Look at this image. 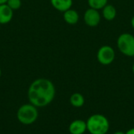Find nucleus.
Instances as JSON below:
<instances>
[{"mask_svg":"<svg viewBox=\"0 0 134 134\" xmlns=\"http://www.w3.org/2000/svg\"><path fill=\"white\" fill-rule=\"evenodd\" d=\"M56 88L53 83L47 79H37L30 85L27 90L29 102L37 108L49 105L54 99Z\"/></svg>","mask_w":134,"mask_h":134,"instance_id":"1","label":"nucleus"},{"mask_svg":"<svg viewBox=\"0 0 134 134\" xmlns=\"http://www.w3.org/2000/svg\"><path fill=\"white\" fill-rule=\"evenodd\" d=\"M87 131L90 134H107L110 123L106 116L101 114H94L86 121Z\"/></svg>","mask_w":134,"mask_h":134,"instance_id":"2","label":"nucleus"},{"mask_svg":"<svg viewBox=\"0 0 134 134\" xmlns=\"http://www.w3.org/2000/svg\"><path fill=\"white\" fill-rule=\"evenodd\" d=\"M38 111L37 107L30 104L21 105L16 112L18 121L23 125H31L38 119Z\"/></svg>","mask_w":134,"mask_h":134,"instance_id":"3","label":"nucleus"},{"mask_svg":"<svg viewBox=\"0 0 134 134\" xmlns=\"http://www.w3.org/2000/svg\"><path fill=\"white\" fill-rule=\"evenodd\" d=\"M117 47L123 55L134 57V35L130 33H122L117 39Z\"/></svg>","mask_w":134,"mask_h":134,"instance_id":"4","label":"nucleus"},{"mask_svg":"<svg viewBox=\"0 0 134 134\" xmlns=\"http://www.w3.org/2000/svg\"><path fill=\"white\" fill-rule=\"evenodd\" d=\"M97 59L102 65H109L115 59V51L113 47L104 45L100 47L97 53Z\"/></svg>","mask_w":134,"mask_h":134,"instance_id":"5","label":"nucleus"},{"mask_svg":"<svg viewBox=\"0 0 134 134\" xmlns=\"http://www.w3.org/2000/svg\"><path fill=\"white\" fill-rule=\"evenodd\" d=\"M83 20L85 24L88 27H95L100 24L101 20V15L99 13V10L93 8H89L84 13Z\"/></svg>","mask_w":134,"mask_h":134,"instance_id":"6","label":"nucleus"},{"mask_svg":"<svg viewBox=\"0 0 134 134\" xmlns=\"http://www.w3.org/2000/svg\"><path fill=\"white\" fill-rule=\"evenodd\" d=\"M68 130L71 134H84L87 130L86 122L82 119L74 120L70 123Z\"/></svg>","mask_w":134,"mask_h":134,"instance_id":"7","label":"nucleus"},{"mask_svg":"<svg viewBox=\"0 0 134 134\" xmlns=\"http://www.w3.org/2000/svg\"><path fill=\"white\" fill-rule=\"evenodd\" d=\"M7 4L0 5V24H5L11 21L13 13Z\"/></svg>","mask_w":134,"mask_h":134,"instance_id":"8","label":"nucleus"},{"mask_svg":"<svg viewBox=\"0 0 134 134\" xmlns=\"http://www.w3.org/2000/svg\"><path fill=\"white\" fill-rule=\"evenodd\" d=\"M63 18L67 24L70 25H75L79 20V14L75 9L71 8L66 10L65 12H64Z\"/></svg>","mask_w":134,"mask_h":134,"instance_id":"9","label":"nucleus"},{"mask_svg":"<svg viewBox=\"0 0 134 134\" xmlns=\"http://www.w3.org/2000/svg\"><path fill=\"white\" fill-rule=\"evenodd\" d=\"M52 6L60 12H65L71 8L73 0H50Z\"/></svg>","mask_w":134,"mask_h":134,"instance_id":"10","label":"nucleus"},{"mask_svg":"<svg viewBox=\"0 0 134 134\" xmlns=\"http://www.w3.org/2000/svg\"><path fill=\"white\" fill-rule=\"evenodd\" d=\"M116 15H117V10L115 7L111 4H107L102 9V16L108 21L114 20L116 17Z\"/></svg>","mask_w":134,"mask_h":134,"instance_id":"11","label":"nucleus"},{"mask_svg":"<svg viewBox=\"0 0 134 134\" xmlns=\"http://www.w3.org/2000/svg\"><path fill=\"white\" fill-rule=\"evenodd\" d=\"M70 104L75 108H81L85 104V98L82 94L75 93L70 97Z\"/></svg>","mask_w":134,"mask_h":134,"instance_id":"12","label":"nucleus"},{"mask_svg":"<svg viewBox=\"0 0 134 134\" xmlns=\"http://www.w3.org/2000/svg\"><path fill=\"white\" fill-rule=\"evenodd\" d=\"M108 0H87L90 8L95 9H102L108 3Z\"/></svg>","mask_w":134,"mask_h":134,"instance_id":"13","label":"nucleus"},{"mask_svg":"<svg viewBox=\"0 0 134 134\" xmlns=\"http://www.w3.org/2000/svg\"><path fill=\"white\" fill-rule=\"evenodd\" d=\"M7 5L13 10H16L20 8L21 1L20 0H8L6 2Z\"/></svg>","mask_w":134,"mask_h":134,"instance_id":"14","label":"nucleus"},{"mask_svg":"<svg viewBox=\"0 0 134 134\" xmlns=\"http://www.w3.org/2000/svg\"><path fill=\"white\" fill-rule=\"evenodd\" d=\"M126 134H134V128H131V129H130Z\"/></svg>","mask_w":134,"mask_h":134,"instance_id":"15","label":"nucleus"},{"mask_svg":"<svg viewBox=\"0 0 134 134\" xmlns=\"http://www.w3.org/2000/svg\"><path fill=\"white\" fill-rule=\"evenodd\" d=\"M130 24H131V26L134 29V16L131 18V21H130Z\"/></svg>","mask_w":134,"mask_h":134,"instance_id":"16","label":"nucleus"},{"mask_svg":"<svg viewBox=\"0 0 134 134\" xmlns=\"http://www.w3.org/2000/svg\"><path fill=\"white\" fill-rule=\"evenodd\" d=\"M8 0H0V5H3V4H6Z\"/></svg>","mask_w":134,"mask_h":134,"instance_id":"17","label":"nucleus"},{"mask_svg":"<svg viewBox=\"0 0 134 134\" xmlns=\"http://www.w3.org/2000/svg\"><path fill=\"white\" fill-rule=\"evenodd\" d=\"M113 134H126V133H124V132H122V131H117V132L114 133Z\"/></svg>","mask_w":134,"mask_h":134,"instance_id":"18","label":"nucleus"},{"mask_svg":"<svg viewBox=\"0 0 134 134\" xmlns=\"http://www.w3.org/2000/svg\"><path fill=\"white\" fill-rule=\"evenodd\" d=\"M132 71H133V73L134 74V63L133 64V67H132Z\"/></svg>","mask_w":134,"mask_h":134,"instance_id":"19","label":"nucleus"},{"mask_svg":"<svg viewBox=\"0 0 134 134\" xmlns=\"http://www.w3.org/2000/svg\"><path fill=\"white\" fill-rule=\"evenodd\" d=\"M1 75H2V71H1V68H0V77H1Z\"/></svg>","mask_w":134,"mask_h":134,"instance_id":"20","label":"nucleus"},{"mask_svg":"<svg viewBox=\"0 0 134 134\" xmlns=\"http://www.w3.org/2000/svg\"><path fill=\"white\" fill-rule=\"evenodd\" d=\"M0 28H1V24H0Z\"/></svg>","mask_w":134,"mask_h":134,"instance_id":"21","label":"nucleus"}]
</instances>
